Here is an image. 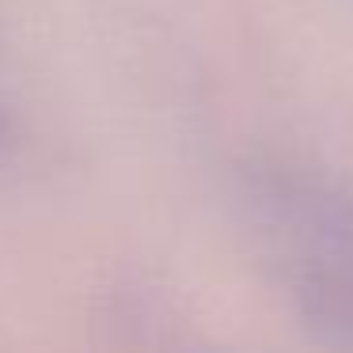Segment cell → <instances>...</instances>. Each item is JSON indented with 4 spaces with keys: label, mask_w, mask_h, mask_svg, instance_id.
I'll use <instances>...</instances> for the list:
<instances>
[{
    "label": "cell",
    "mask_w": 353,
    "mask_h": 353,
    "mask_svg": "<svg viewBox=\"0 0 353 353\" xmlns=\"http://www.w3.org/2000/svg\"><path fill=\"white\" fill-rule=\"evenodd\" d=\"M254 205L307 319L353 353V198L304 171H270Z\"/></svg>",
    "instance_id": "6da1fadb"
},
{
    "label": "cell",
    "mask_w": 353,
    "mask_h": 353,
    "mask_svg": "<svg viewBox=\"0 0 353 353\" xmlns=\"http://www.w3.org/2000/svg\"><path fill=\"white\" fill-rule=\"evenodd\" d=\"M0 145H4V122H0Z\"/></svg>",
    "instance_id": "7a4b0ae2"
}]
</instances>
